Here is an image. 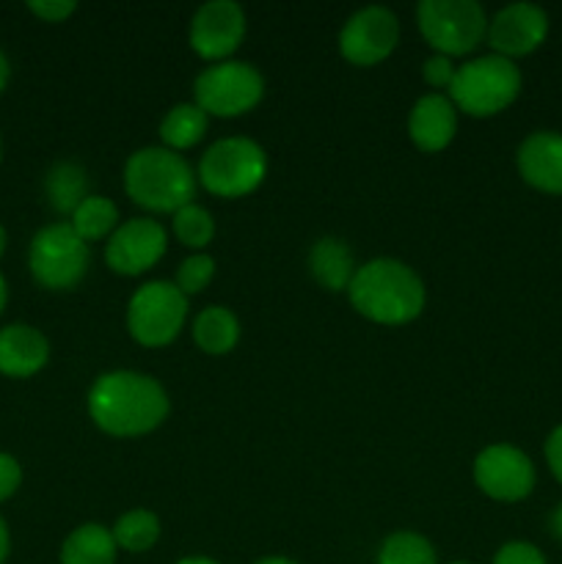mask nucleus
<instances>
[{
  "mask_svg": "<svg viewBox=\"0 0 562 564\" xmlns=\"http://www.w3.org/2000/svg\"><path fill=\"white\" fill-rule=\"evenodd\" d=\"M209 124V116L198 108L196 102L174 105L169 113L160 121V138H163L165 149L171 152H182V149L196 147L204 138Z\"/></svg>",
  "mask_w": 562,
  "mask_h": 564,
  "instance_id": "nucleus-21",
  "label": "nucleus"
},
{
  "mask_svg": "<svg viewBox=\"0 0 562 564\" xmlns=\"http://www.w3.org/2000/svg\"><path fill=\"white\" fill-rule=\"evenodd\" d=\"M165 242L169 235L158 220L132 218L110 235L105 246V262L119 275H141L163 259Z\"/></svg>",
  "mask_w": 562,
  "mask_h": 564,
  "instance_id": "nucleus-12",
  "label": "nucleus"
},
{
  "mask_svg": "<svg viewBox=\"0 0 562 564\" xmlns=\"http://www.w3.org/2000/svg\"><path fill=\"white\" fill-rule=\"evenodd\" d=\"M215 275V259L207 253H193L176 270V290L182 295H198L202 290H207V284Z\"/></svg>",
  "mask_w": 562,
  "mask_h": 564,
  "instance_id": "nucleus-27",
  "label": "nucleus"
},
{
  "mask_svg": "<svg viewBox=\"0 0 562 564\" xmlns=\"http://www.w3.org/2000/svg\"><path fill=\"white\" fill-rule=\"evenodd\" d=\"M521 91V72L510 58L479 55L457 66L450 86V99L457 110L468 116H496L516 102Z\"/></svg>",
  "mask_w": 562,
  "mask_h": 564,
  "instance_id": "nucleus-4",
  "label": "nucleus"
},
{
  "mask_svg": "<svg viewBox=\"0 0 562 564\" xmlns=\"http://www.w3.org/2000/svg\"><path fill=\"white\" fill-rule=\"evenodd\" d=\"M125 191L152 213H176L193 204L196 174L182 154L165 147H147L127 160Z\"/></svg>",
  "mask_w": 562,
  "mask_h": 564,
  "instance_id": "nucleus-3",
  "label": "nucleus"
},
{
  "mask_svg": "<svg viewBox=\"0 0 562 564\" xmlns=\"http://www.w3.org/2000/svg\"><path fill=\"white\" fill-rule=\"evenodd\" d=\"M88 413L102 433L114 438H138L169 416V397L154 378L141 372H105L88 391Z\"/></svg>",
  "mask_w": 562,
  "mask_h": 564,
  "instance_id": "nucleus-1",
  "label": "nucleus"
},
{
  "mask_svg": "<svg viewBox=\"0 0 562 564\" xmlns=\"http://www.w3.org/2000/svg\"><path fill=\"white\" fill-rule=\"evenodd\" d=\"M176 564H218V562L207 560V556H185V560H180Z\"/></svg>",
  "mask_w": 562,
  "mask_h": 564,
  "instance_id": "nucleus-36",
  "label": "nucleus"
},
{
  "mask_svg": "<svg viewBox=\"0 0 562 564\" xmlns=\"http://www.w3.org/2000/svg\"><path fill=\"white\" fill-rule=\"evenodd\" d=\"M193 339L207 356H226L240 339V323L226 306H207L193 323Z\"/></svg>",
  "mask_w": 562,
  "mask_h": 564,
  "instance_id": "nucleus-20",
  "label": "nucleus"
},
{
  "mask_svg": "<svg viewBox=\"0 0 562 564\" xmlns=\"http://www.w3.org/2000/svg\"><path fill=\"white\" fill-rule=\"evenodd\" d=\"M455 564H468V562H455Z\"/></svg>",
  "mask_w": 562,
  "mask_h": 564,
  "instance_id": "nucleus-40",
  "label": "nucleus"
},
{
  "mask_svg": "<svg viewBox=\"0 0 562 564\" xmlns=\"http://www.w3.org/2000/svg\"><path fill=\"white\" fill-rule=\"evenodd\" d=\"M116 540L99 523H83L61 545V564H114Z\"/></svg>",
  "mask_w": 562,
  "mask_h": 564,
  "instance_id": "nucleus-19",
  "label": "nucleus"
},
{
  "mask_svg": "<svg viewBox=\"0 0 562 564\" xmlns=\"http://www.w3.org/2000/svg\"><path fill=\"white\" fill-rule=\"evenodd\" d=\"M518 174L523 182L543 193L562 196V135L551 130L532 132L518 147Z\"/></svg>",
  "mask_w": 562,
  "mask_h": 564,
  "instance_id": "nucleus-15",
  "label": "nucleus"
},
{
  "mask_svg": "<svg viewBox=\"0 0 562 564\" xmlns=\"http://www.w3.org/2000/svg\"><path fill=\"white\" fill-rule=\"evenodd\" d=\"M193 94L207 116L231 119L257 108L264 94V80L246 61H220L196 77Z\"/></svg>",
  "mask_w": 562,
  "mask_h": 564,
  "instance_id": "nucleus-9",
  "label": "nucleus"
},
{
  "mask_svg": "<svg viewBox=\"0 0 562 564\" xmlns=\"http://www.w3.org/2000/svg\"><path fill=\"white\" fill-rule=\"evenodd\" d=\"M6 301H9V286H6V279L0 275V314H3Z\"/></svg>",
  "mask_w": 562,
  "mask_h": 564,
  "instance_id": "nucleus-37",
  "label": "nucleus"
},
{
  "mask_svg": "<svg viewBox=\"0 0 562 564\" xmlns=\"http://www.w3.org/2000/svg\"><path fill=\"white\" fill-rule=\"evenodd\" d=\"M549 33V17L534 3H510L496 11L488 22V42L501 58H518L529 55L543 44Z\"/></svg>",
  "mask_w": 562,
  "mask_h": 564,
  "instance_id": "nucleus-14",
  "label": "nucleus"
},
{
  "mask_svg": "<svg viewBox=\"0 0 562 564\" xmlns=\"http://www.w3.org/2000/svg\"><path fill=\"white\" fill-rule=\"evenodd\" d=\"M435 549L417 532H395L383 540L378 564H435Z\"/></svg>",
  "mask_w": 562,
  "mask_h": 564,
  "instance_id": "nucleus-25",
  "label": "nucleus"
},
{
  "mask_svg": "<svg viewBox=\"0 0 562 564\" xmlns=\"http://www.w3.org/2000/svg\"><path fill=\"white\" fill-rule=\"evenodd\" d=\"M11 77V66H9V58H6L3 53H0V91L6 88V83H9Z\"/></svg>",
  "mask_w": 562,
  "mask_h": 564,
  "instance_id": "nucleus-35",
  "label": "nucleus"
},
{
  "mask_svg": "<svg viewBox=\"0 0 562 564\" xmlns=\"http://www.w3.org/2000/svg\"><path fill=\"white\" fill-rule=\"evenodd\" d=\"M353 308L380 325H406L424 308V284L400 259H372L361 264L347 286Z\"/></svg>",
  "mask_w": 562,
  "mask_h": 564,
  "instance_id": "nucleus-2",
  "label": "nucleus"
},
{
  "mask_svg": "<svg viewBox=\"0 0 562 564\" xmlns=\"http://www.w3.org/2000/svg\"><path fill=\"white\" fill-rule=\"evenodd\" d=\"M457 132V108L444 94H424L408 116V135L422 152H441Z\"/></svg>",
  "mask_w": 562,
  "mask_h": 564,
  "instance_id": "nucleus-16",
  "label": "nucleus"
},
{
  "mask_svg": "<svg viewBox=\"0 0 562 564\" xmlns=\"http://www.w3.org/2000/svg\"><path fill=\"white\" fill-rule=\"evenodd\" d=\"M494 564H545V556L532 543H507L496 551Z\"/></svg>",
  "mask_w": 562,
  "mask_h": 564,
  "instance_id": "nucleus-28",
  "label": "nucleus"
},
{
  "mask_svg": "<svg viewBox=\"0 0 562 564\" xmlns=\"http://www.w3.org/2000/svg\"><path fill=\"white\" fill-rule=\"evenodd\" d=\"M457 66H452V58L446 55H433V58L424 61V80L433 88H450L455 80Z\"/></svg>",
  "mask_w": 562,
  "mask_h": 564,
  "instance_id": "nucleus-29",
  "label": "nucleus"
},
{
  "mask_svg": "<svg viewBox=\"0 0 562 564\" xmlns=\"http://www.w3.org/2000/svg\"><path fill=\"white\" fill-rule=\"evenodd\" d=\"M69 226L83 242L102 240V237L114 235L119 229V209L110 198L105 196H88L80 207L72 213Z\"/></svg>",
  "mask_w": 562,
  "mask_h": 564,
  "instance_id": "nucleus-23",
  "label": "nucleus"
},
{
  "mask_svg": "<svg viewBox=\"0 0 562 564\" xmlns=\"http://www.w3.org/2000/svg\"><path fill=\"white\" fill-rule=\"evenodd\" d=\"M268 174L264 149L251 138H220L198 163V180L213 196L240 198L262 185Z\"/></svg>",
  "mask_w": 562,
  "mask_h": 564,
  "instance_id": "nucleus-5",
  "label": "nucleus"
},
{
  "mask_svg": "<svg viewBox=\"0 0 562 564\" xmlns=\"http://www.w3.org/2000/svg\"><path fill=\"white\" fill-rule=\"evenodd\" d=\"M20 482H22L20 463H17L11 455H6V452H0V501L11 499V496L17 494V488H20Z\"/></svg>",
  "mask_w": 562,
  "mask_h": 564,
  "instance_id": "nucleus-31",
  "label": "nucleus"
},
{
  "mask_svg": "<svg viewBox=\"0 0 562 564\" xmlns=\"http://www.w3.org/2000/svg\"><path fill=\"white\" fill-rule=\"evenodd\" d=\"M28 9H31L33 14L44 22H64L66 17L75 14L77 6L72 3V0H31V3H28Z\"/></svg>",
  "mask_w": 562,
  "mask_h": 564,
  "instance_id": "nucleus-30",
  "label": "nucleus"
},
{
  "mask_svg": "<svg viewBox=\"0 0 562 564\" xmlns=\"http://www.w3.org/2000/svg\"><path fill=\"white\" fill-rule=\"evenodd\" d=\"M309 268L317 279L320 286L331 292H342L350 286L353 275H356V262H353V251L336 237H323L309 251Z\"/></svg>",
  "mask_w": 562,
  "mask_h": 564,
  "instance_id": "nucleus-18",
  "label": "nucleus"
},
{
  "mask_svg": "<svg viewBox=\"0 0 562 564\" xmlns=\"http://www.w3.org/2000/svg\"><path fill=\"white\" fill-rule=\"evenodd\" d=\"M160 538V521L154 512L149 510H130L116 521L114 540L119 549L130 551V554H143L152 549Z\"/></svg>",
  "mask_w": 562,
  "mask_h": 564,
  "instance_id": "nucleus-24",
  "label": "nucleus"
},
{
  "mask_svg": "<svg viewBox=\"0 0 562 564\" xmlns=\"http://www.w3.org/2000/svg\"><path fill=\"white\" fill-rule=\"evenodd\" d=\"M253 564H298V562L284 560V556H268V560H259V562H253Z\"/></svg>",
  "mask_w": 562,
  "mask_h": 564,
  "instance_id": "nucleus-38",
  "label": "nucleus"
},
{
  "mask_svg": "<svg viewBox=\"0 0 562 564\" xmlns=\"http://www.w3.org/2000/svg\"><path fill=\"white\" fill-rule=\"evenodd\" d=\"M50 345L42 330L31 325H6L0 330V375L6 378H31L44 369Z\"/></svg>",
  "mask_w": 562,
  "mask_h": 564,
  "instance_id": "nucleus-17",
  "label": "nucleus"
},
{
  "mask_svg": "<svg viewBox=\"0 0 562 564\" xmlns=\"http://www.w3.org/2000/svg\"><path fill=\"white\" fill-rule=\"evenodd\" d=\"M187 319V297L171 281L138 286L127 306V328L143 347H165L180 336Z\"/></svg>",
  "mask_w": 562,
  "mask_h": 564,
  "instance_id": "nucleus-8",
  "label": "nucleus"
},
{
  "mask_svg": "<svg viewBox=\"0 0 562 564\" xmlns=\"http://www.w3.org/2000/svg\"><path fill=\"white\" fill-rule=\"evenodd\" d=\"M88 242L75 235L69 224H50L36 231L28 251L31 273L44 290H72L88 273Z\"/></svg>",
  "mask_w": 562,
  "mask_h": 564,
  "instance_id": "nucleus-7",
  "label": "nucleus"
},
{
  "mask_svg": "<svg viewBox=\"0 0 562 564\" xmlns=\"http://www.w3.org/2000/svg\"><path fill=\"white\" fill-rule=\"evenodd\" d=\"M474 482L496 501H521L534 488V466L516 446L494 444L474 460Z\"/></svg>",
  "mask_w": 562,
  "mask_h": 564,
  "instance_id": "nucleus-11",
  "label": "nucleus"
},
{
  "mask_svg": "<svg viewBox=\"0 0 562 564\" xmlns=\"http://www.w3.org/2000/svg\"><path fill=\"white\" fill-rule=\"evenodd\" d=\"M549 527H551V534H554L556 540H562V505L556 507L554 512H551V521H549Z\"/></svg>",
  "mask_w": 562,
  "mask_h": 564,
  "instance_id": "nucleus-34",
  "label": "nucleus"
},
{
  "mask_svg": "<svg viewBox=\"0 0 562 564\" xmlns=\"http://www.w3.org/2000/svg\"><path fill=\"white\" fill-rule=\"evenodd\" d=\"M246 36V14L235 0H209L191 20V47L204 61H224Z\"/></svg>",
  "mask_w": 562,
  "mask_h": 564,
  "instance_id": "nucleus-13",
  "label": "nucleus"
},
{
  "mask_svg": "<svg viewBox=\"0 0 562 564\" xmlns=\"http://www.w3.org/2000/svg\"><path fill=\"white\" fill-rule=\"evenodd\" d=\"M400 39V22L383 6L356 11L339 31V53L353 66H375L389 58Z\"/></svg>",
  "mask_w": 562,
  "mask_h": 564,
  "instance_id": "nucleus-10",
  "label": "nucleus"
},
{
  "mask_svg": "<svg viewBox=\"0 0 562 564\" xmlns=\"http://www.w3.org/2000/svg\"><path fill=\"white\" fill-rule=\"evenodd\" d=\"M419 31L439 55H466L488 36V17L474 0H422Z\"/></svg>",
  "mask_w": 562,
  "mask_h": 564,
  "instance_id": "nucleus-6",
  "label": "nucleus"
},
{
  "mask_svg": "<svg viewBox=\"0 0 562 564\" xmlns=\"http://www.w3.org/2000/svg\"><path fill=\"white\" fill-rule=\"evenodd\" d=\"M47 198L55 213L72 215L88 198L86 171L75 163H58L47 174Z\"/></svg>",
  "mask_w": 562,
  "mask_h": 564,
  "instance_id": "nucleus-22",
  "label": "nucleus"
},
{
  "mask_svg": "<svg viewBox=\"0 0 562 564\" xmlns=\"http://www.w3.org/2000/svg\"><path fill=\"white\" fill-rule=\"evenodd\" d=\"M174 235L182 246L187 248H207L215 237V220L198 204H187V207L174 213Z\"/></svg>",
  "mask_w": 562,
  "mask_h": 564,
  "instance_id": "nucleus-26",
  "label": "nucleus"
},
{
  "mask_svg": "<svg viewBox=\"0 0 562 564\" xmlns=\"http://www.w3.org/2000/svg\"><path fill=\"white\" fill-rule=\"evenodd\" d=\"M3 251H6V229L0 226V257H3Z\"/></svg>",
  "mask_w": 562,
  "mask_h": 564,
  "instance_id": "nucleus-39",
  "label": "nucleus"
},
{
  "mask_svg": "<svg viewBox=\"0 0 562 564\" xmlns=\"http://www.w3.org/2000/svg\"><path fill=\"white\" fill-rule=\"evenodd\" d=\"M545 460H549V468L556 477V482L562 485V424L551 430L549 441H545Z\"/></svg>",
  "mask_w": 562,
  "mask_h": 564,
  "instance_id": "nucleus-32",
  "label": "nucleus"
},
{
  "mask_svg": "<svg viewBox=\"0 0 562 564\" xmlns=\"http://www.w3.org/2000/svg\"><path fill=\"white\" fill-rule=\"evenodd\" d=\"M9 551H11L9 527H6V521L0 518V564H6V560H9Z\"/></svg>",
  "mask_w": 562,
  "mask_h": 564,
  "instance_id": "nucleus-33",
  "label": "nucleus"
}]
</instances>
